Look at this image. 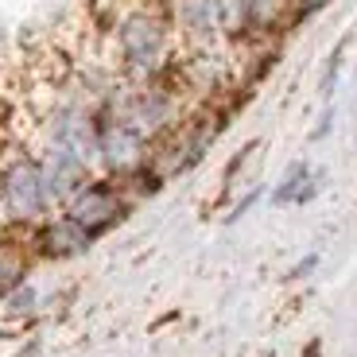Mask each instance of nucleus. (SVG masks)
<instances>
[{"label":"nucleus","instance_id":"17","mask_svg":"<svg viewBox=\"0 0 357 357\" xmlns=\"http://www.w3.org/2000/svg\"><path fill=\"white\" fill-rule=\"evenodd\" d=\"M8 225H12V218H8V210H4V202H0V241H4V233H8Z\"/></svg>","mask_w":357,"mask_h":357},{"label":"nucleus","instance_id":"9","mask_svg":"<svg viewBox=\"0 0 357 357\" xmlns=\"http://www.w3.org/2000/svg\"><path fill=\"white\" fill-rule=\"evenodd\" d=\"M24 276H27V252H24V245L0 241V299H4L16 284H24Z\"/></svg>","mask_w":357,"mask_h":357},{"label":"nucleus","instance_id":"16","mask_svg":"<svg viewBox=\"0 0 357 357\" xmlns=\"http://www.w3.org/2000/svg\"><path fill=\"white\" fill-rule=\"evenodd\" d=\"M314 268H319V252H307V257L299 260V264H295L291 272H287V280H303L307 272H314Z\"/></svg>","mask_w":357,"mask_h":357},{"label":"nucleus","instance_id":"13","mask_svg":"<svg viewBox=\"0 0 357 357\" xmlns=\"http://www.w3.org/2000/svg\"><path fill=\"white\" fill-rule=\"evenodd\" d=\"M252 152H257V140H252V144H245L241 152H237V155L229 160V167H225V190H229L233 183H237V175H241V167L249 163V155H252Z\"/></svg>","mask_w":357,"mask_h":357},{"label":"nucleus","instance_id":"18","mask_svg":"<svg viewBox=\"0 0 357 357\" xmlns=\"http://www.w3.org/2000/svg\"><path fill=\"white\" fill-rule=\"evenodd\" d=\"M36 349H39V342H27V346H24V349H20V354H16V357H36Z\"/></svg>","mask_w":357,"mask_h":357},{"label":"nucleus","instance_id":"1","mask_svg":"<svg viewBox=\"0 0 357 357\" xmlns=\"http://www.w3.org/2000/svg\"><path fill=\"white\" fill-rule=\"evenodd\" d=\"M113 66L125 82H155L178 59L167 0H132L113 24Z\"/></svg>","mask_w":357,"mask_h":357},{"label":"nucleus","instance_id":"3","mask_svg":"<svg viewBox=\"0 0 357 357\" xmlns=\"http://www.w3.org/2000/svg\"><path fill=\"white\" fill-rule=\"evenodd\" d=\"M128 206H132V195L125 190L121 178H109V175H93L70 202L63 206V214H70L78 225H86L93 237H101L105 229H113L121 218L128 214Z\"/></svg>","mask_w":357,"mask_h":357},{"label":"nucleus","instance_id":"10","mask_svg":"<svg viewBox=\"0 0 357 357\" xmlns=\"http://www.w3.org/2000/svg\"><path fill=\"white\" fill-rule=\"evenodd\" d=\"M36 303H39V291L31 284H16L8 295H4V311H8V319H24V314H31L36 311Z\"/></svg>","mask_w":357,"mask_h":357},{"label":"nucleus","instance_id":"8","mask_svg":"<svg viewBox=\"0 0 357 357\" xmlns=\"http://www.w3.org/2000/svg\"><path fill=\"white\" fill-rule=\"evenodd\" d=\"M249 4L252 0H218V27H222L225 47L249 43Z\"/></svg>","mask_w":357,"mask_h":357},{"label":"nucleus","instance_id":"12","mask_svg":"<svg viewBox=\"0 0 357 357\" xmlns=\"http://www.w3.org/2000/svg\"><path fill=\"white\" fill-rule=\"evenodd\" d=\"M342 59H346V39H342L338 47L331 51V59H326V70H322V82H319V93L326 101L334 98V89H338V74H342Z\"/></svg>","mask_w":357,"mask_h":357},{"label":"nucleus","instance_id":"2","mask_svg":"<svg viewBox=\"0 0 357 357\" xmlns=\"http://www.w3.org/2000/svg\"><path fill=\"white\" fill-rule=\"evenodd\" d=\"M0 202L16 225H39L59 210L43 163L24 140H0Z\"/></svg>","mask_w":357,"mask_h":357},{"label":"nucleus","instance_id":"7","mask_svg":"<svg viewBox=\"0 0 357 357\" xmlns=\"http://www.w3.org/2000/svg\"><path fill=\"white\" fill-rule=\"evenodd\" d=\"M322 187V171H311V163H291L280 178V187L272 190V206H307Z\"/></svg>","mask_w":357,"mask_h":357},{"label":"nucleus","instance_id":"6","mask_svg":"<svg viewBox=\"0 0 357 357\" xmlns=\"http://www.w3.org/2000/svg\"><path fill=\"white\" fill-rule=\"evenodd\" d=\"M39 257L47 260H66V257H78L93 245V233L86 225H78L70 214H51L47 222H39L36 237H31Z\"/></svg>","mask_w":357,"mask_h":357},{"label":"nucleus","instance_id":"4","mask_svg":"<svg viewBox=\"0 0 357 357\" xmlns=\"http://www.w3.org/2000/svg\"><path fill=\"white\" fill-rule=\"evenodd\" d=\"M98 171L109 178H125L140 167L148 155H152V140L144 132H136L128 121L121 116H109V113H98Z\"/></svg>","mask_w":357,"mask_h":357},{"label":"nucleus","instance_id":"11","mask_svg":"<svg viewBox=\"0 0 357 357\" xmlns=\"http://www.w3.org/2000/svg\"><path fill=\"white\" fill-rule=\"evenodd\" d=\"M331 0H287V16H284V31H295V27H303L307 20H314L322 8H326Z\"/></svg>","mask_w":357,"mask_h":357},{"label":"nucleus","instance_id":"5","mask_svg":"<svg viewBox=\"0 0 357 357\" xmlns=\"http://www.w3.org/2000/svg\"><path fill=\"white\" fill-rule=\"evenodd\" d=\"M175 36L187 51L202 47H225L222 27H218V0H167Z\"/></svg>","mask_w":357,"mask_h":357},{"label":"nucleus","instance_id":"15","mask_svg":"<svg viewBox=\"0 0 357 357\" xmlns=\"http://www.w3.org/2000/svg\"><path fill=\"white\" fill-rule=\"evenodd\" d=\"M331 128H334V109L326 105V109H322V116H319V125H314V132H311V140H326Z\"/></svg>","mask_w":357,"mask_h":357},{"label":"nucleus","instance_id":"14","mask_svg":"<svg viewBox=\"0 0 357 357\" xmlns=\"http://www.w3.org/2000/svg\"><path fill=\"white\" fill-rule=\"evenodd\" d=\"M260 195H264V190H260V187H252V190H249V195H245V198H241V202H237V206H233V210H229V218H225V222H241V218H245V214H249L252 206H257V202H260Z\"/></svg>","mask_w":357,"mask_h":357}]
</instances>
